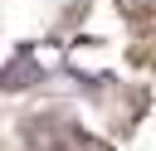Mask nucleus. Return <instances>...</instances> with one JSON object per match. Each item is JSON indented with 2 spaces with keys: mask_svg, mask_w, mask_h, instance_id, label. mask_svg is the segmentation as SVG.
Returning <instances> with one entry per match:
<instances>
[{
  "mask_svg": "<svg viewBox=\"0 0 156 151\" xmlns=\"http://www.w3.org/2000/svg\"><path fill=\"white\" fill-rule=\"evenodd\" d=\"M20 136H24L34 151H58L63 141H73V127H68V117H58V112H39V117H29V122L20 127Z\"/></svg>",
  "mask_w": 156,
  "mask_h": 151,
  "instance_id": "1",
  "label": "nucleus"
},
{
  "mask_svg": "<svg viewBox=\"0 0 156 151\" xmlns=\"http://www.w3.org/2000/svg\"><path fill=\"white\" fill-rule=\"evenodd\" d=\"M44 73H39V63L29 58V54H15L10 63H5V78H0V93H15V88H29V83H39Z\"/></svg>",
  "mask_w": 156,
  "mask_h": 151,
  "instance_id": "2",
  "label": "nucleus"
}]
</instances>
